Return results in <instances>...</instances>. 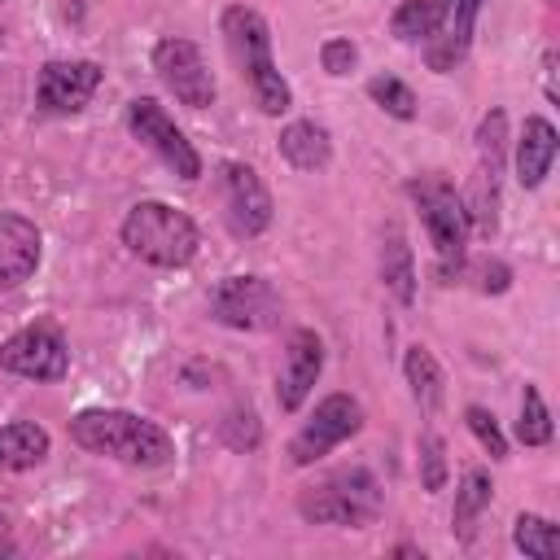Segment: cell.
<instances>
[{"label":"cell","mask_w":560,"mask_h":560,"mask_svg":"<svg viewBox=\"0 0 560 560\" xmlns=\"http://www.w3.org/2000/svg\"><path fill=\"white\" fill-rule=\"evenodd\" d=\"M70 442L92 455L118 459L127 468H162L175 459L171 433L158 420L122 411V407H88L70 416Z\"/></svg>","instance_id":"obj_1"},{"label":"cell","mask_w":560,"mask_h":560,"mask_svg":"<svg viewBox=\"0 0 560 560\" xmlns=\"http://www.w3.org/2000/svg\"><path fill=\"white\" fill-rule=\"evenodd\" d=\"M219 31H223V39H228L232 61L241 66V79H245L254 105H258L267 118H280V114L293 105V88H289V79L276 70L267 18H262L258 9H249V4H228L223 18H219Z\"/></svg>","instance_id":"obj_2"},{"label":"cell","mask_w":560,"mask_h":560,"mask_svg":"<svg viewBox=\"0 0 560 560\" xmlns=\"http://www.w3.org/2000/svg\"><path fill=\"white\" fill-rule=\"evenodd\" d=\"M122 245L149 262V267H162V271H175V267H188L197 258V245H201V232L197 223L166 206V201H136L118 228Z\"/></svg>","instance_id":"obj_3"},{"label":"cell","mask_w":560,"mask_h":560,"mask_svg":"<svg viewBox=\"0 0 560 560\" xmlns=\"http://www.w3.org/2000/svg\"><path fill=\"white\" fill-rule=\"evenodd\" d=\"M407 197L429 232V245L438 254V276L442 284H455V271L459 262L468 258V210H464V197L455 192V184H446L442 175H416L407 179Z\"/></svg>","instance_id":"obj_4"},{"label":"cell","mask_w":560,"mask_h":560,"mask_svg":"<svg viewBox=\"0 0 560 560\" xmlns=\"http://www.w3.org/2000/svg\"><path fill=\"white\" fill-rule=\"evenodd\" d=\"M385 508V494H381V481L372 477V468H337L328 472L319 486H311L302 499H298V516L306 525H350V529H363L381 516Z\"/></svg>","instance_id":"obj_5"},{"label":"cell","mask_w":560,"mask_h":560,"mask_svg":"<svg viewBox=\"0 0 560 560\" xmlns=\"http://www.w3.org/2000/svg\"><path fill=\"white\" fill-rule=\"evenodd\" d=\"M206 302H210V319L232 332H267L284 315L276 284L262 276H223V280H214Z\"/></svg>","instance_id":"obj_6"},{"label":"cell","mask_w":560,"mask_h":560,"mask_svg":"<svg viewBox=\"0 0 560 560\" xmlns=\"http://www.w3.org/2000/svg\"><path fill=\"white\" fill-rule=\"evenodd\" d=\"M363 429V407L354 394H328L315 402V411L302 420V429L289 438V464L293 468H311L315 459L332 455L341 442H350Z\"/></svg>","instance_id":"obj_7"},{"label":"cell","mask_w":560,"mask_h":560,"mask_svg":"<svg viewBox=\"0 0 560 560\" xmlns=\"http://www.w3.org/2000/svg\"><path fill=\"white\" fill-rule=\"evenodd\" d=\"M153 70H158L162 88L188 109H206L219 96L214 70L206 66V52L184 35H166L153 44Z\"/></svg>","instance_id":"obj_8"},{"label":"cell","mask_w":560,"mask_h":560,"mask_svg":"<svg viewBox=\"0 0 560 560\" xmlns=\"http://www.w3.org/2000/svg\"><path fill=\"white\" fill-rule=\"evenodd\" d=\"M127 131H131L153 158H162L179 179H201V153H197L192 140L175 127V118L162 109V101H153V96L127 101Z\"/></svg>","instance_id":"obj_9"},{"label":"cell","mask_w":560,"mask_h":560,"mask_svg":"<svg viewBox=\"0 0 560 560\" xmlns=\"http://www.w3.org/2000/svg\"><path fill=\"white\" fill-rule=\"evenodd\" d=\"M0 368L22 381H61L70 372V346L52 319H35L0 341Z\"/></svg>","instance_id":"obj_10"},{"label":"cell","mask_w":560,"mask_h":560,"mask_svg":"<svg viewBox=\"0 0 560 560\" xmlns=\"http://www.w3.org/2000/svg\"><path fill=\"white\" fill-rule=\"evenodd\" d=\"M219 188H223V219L232 228V236H262L271 228V192L262 184V175L249 162H219Z\"/></svg>","instance_id":"obj_11"},{"label":"cell","mask_w":560,"mask_h":560,"mask_svg":"<svg viewBox=\"0 0 560 560\" xmlns=\"http://www.w3.org/2000/svg\"><path fill=\"white\" fill-rule=\"evenodd\" d=\"M101 88L96 61H44L35 74V109L39 114H79Z\"/></svg>","instance_id":"obj_12"},{"label":"cell","mask_w":560,"mask_h":560,"mask_svg":"<svg viewBox=\"0 0 560 560\" xmlns=\"http://www.w3.org/2000/svg\"><path fill=\"white\" fill-rule=\"evenodd\" d=\"M324 372V341L315 328H293L289 332V346H284V363H280V376H276V402L280 411H298L306 402V394L315 389Z\"/></svg>","instance_id":"obj_13"},{"label":"cell","mask_w":560,"mask_h":560,"mask_svg":"<svg viewBox=\"0 0 560 560\" xmlns=\"http://www.w3.org/2000/svg\"><path fill=\"white\" fill-rule=\"evenodd\" d=\"M44 254V236L35 228V219L18 214V210H0V293L22 289Z\"/></svg>","instance_id":"obj_14"},{"label":"cell","mask_w":560,"mask_h":560,"mask_svg":"<svg viewBox=\"0 0 560 560\" xmlns=\"http://www.w3.org/2000/svg\"><path fill=\"white\" fill-rule=\"evenodd\" d=\"M481 4H486V0H451V9H446V18H442V26L424 39V61H429V70H433V74H451V70L468 57Z\"/></svg>","instance_id":"obj_15"},{"label":"cell","mask_w":560,"mask_h":560,"mask_svg":"<svg viewBox=\"0 0 560 560\" xmlns=\"http://www.w3.org/2000/svg\"><path fill=\"white\" fill-rule=\"evenodd\" d=\"M556 153H560L556 127L542 114H529L521 122V136H516V184L521 188H542V179L556 166Z\"/></svg>","instance_id":"obj_16"},{"label":"cell","mask_w":560,"mask_h":560,"mask_svg":"<svg viewBox=\"0 0 560 560\" xmlns=\"http://www.w3.org/2000/svg\"><path fill=\"white\" fill-rule=\"evenodd\" d=\"M276 149H280V158H284L293 171H324V166L332 162V136H328V127L315 122V118H298V122L280 127Z\"/></svg>","instance_id":"obj_17"},{"label":"cell","mask_w":560,"mask_h":560,"mask_svg":"<svg viewBox=\"0 0 560 560\" xmlns=\"http://www.w3.org/2000/svg\"><path fill=\"white\" fill-rule=\"evenodd\" d=\"M52 451V438L35 420H9L0 424V472H26L44 464Z\"/></svg>","instance_id":"obj_18"},{"label":"cell","mask_w":560,"mask_h":560,"mask_svg":"<svg viewBox=\"0 0 560 560\" xmlns=\"http://www.w3.org/2000/svg\"><path fill=\"white\" fill-rule=\"evenodd\" d=\"M381 284L394 293L398 306L416 302V258H411V245H407L402 228H389L385 241H381Z\"/></svg>","instance_id":"obj_19"},{"label":"cell","mask_w":560,"mask_h":560,"mask_svg":"<svg viewBox=\"0 0 560 560\" xmlns=\"http://www.w3.org/2000/svg\"><path fill=\"white\" fill-rule=\"evenodd\" d=\"M490 499H494L490 472H486V468H468L464 481H459V490H455V508H451V529H455L459 542H472L477 521H481V512L490 508Z\"/></svg>","instance_id":"obj_20"},{"label":"cell","mask_w":560,"mask_h":560,"mask_svg":"<svg viewBox=\"0 0 560 560\" xmlns=\"http://www.w3.org/2000/svg\"><path fill=\"white\" fill-rule=\"evenodd\" d=\"M402 376H407V385H411L416 407H420L424 416H433V411L442 407V394H446V376H442L433 350H429V346H407V354H402Z\"/></svg>","instance_id":"obj_21"},{"label":"cell","mask_w":560,"mask_h":560,"mask_svg":"<svg viewBox=\"0 0 560 560\" xmlns=\"http://www.w3.org/2000/svg\"><path fill=\"white\" fill-rule=\"evenodd\" d=\"M446 9H451V0H402V4L389 13V31H394V39H402V44H424V39L442 26Z\"/></svg>","instance_id":"obj_22"},{"label":"cell","mask_w":560,"mask_h":560,"mask_svg":"<svg viewBox=\"0 0 560 560\" xmlns=\"http://www.w3.org/2000/svg\"><path fill=\"white\" fill-rule=\"evenodd\" d=\"M503 149H508V114L494 105L477 122V171L499 179L503 175Z\"/></svg>","instance_id":"obj_23"},{"label":"cell","mask_w":560,"mask_h":560,"mask_svg":"<svg viewBox=\"0 0 560 560\" xmlns=\"http://www.w3.org/2000/svg\"><path fill=\"white\" fill-rule=\"evenodd\" d=\"M512 542H516V551H525L534 560H556L560 556V529L538 512H521L512 521Z\"/></svg>","instance_id":"obj_24"},{"label":"cell","mask_w":560,"mask_h":560,"mask_svg":"<svg viewBox=\"0 0 560 560\" xmlns=\"http://www.w3.org/2000/svg\"><path fill=\"white\" fill-rule=\"evenodd\" d=\"M516 438L525 446H547L551 442V411L538 394V385H525L521 389V416H516Z\"/></svg>","instance_id":"obj_25"},{"label":"cell","mask_w":560,"mask_h":560,"mask_svg":"<svg viewBox=\"0 0 560 560\" xmlns=\"http://www.w3.org/2000/svg\"><path fill=\"white\" fill-rule=\"evenodd\" d=\"M368 96H372V105H381L398 122H411L416 118V92L402 79H394V74H372L368 79Z\"/></svg>","instance_id":"obj_26"},{"label":"cell","mask_w":560,"mask_h":560,"mask_svg":"<svg viewBox=\"0 0 560 560\" xmlns=\"http://www.w3.org/2000/svg\"><path fill=\"white\" fill-rule=\"evenodd\" d=\"M455 280H468L477 293H508L512 284V267L499 262V258H464Z\"/></svg>","instance_id":"obj_27"},{"label":"cell","mask_w":560,"mask_h":560,"mask_svg":"<svg viewBox=\"0 0 560 560\" xmlns=\"http://www.w3.org/2000/svg\"><path fill=\"white\" fill-rule=\"evenodd\" d=\"M219 438H223V446H232V451H254V446L262 442V424H258L254 407H232V411L219 420Z\"/></svg>","instance_id":"obj_28"},{"label":"cell","mask_w":560,"mask_h":560,"mask_svg":"<svg viewBox=\"0 0 560 560\" xmlns=\"http://www.w3.org/2000/svg\"><path fill=\"white\" fill-rule=\"evenodd\" d=\"M446 442L429 429L424 438H420V486L429 490V494H438L442 486H446Z\"/></svg>","instance_id":"obj_29"},{"label":"cell","mask_w":560,"mask_h":560,"mask_svg":"<svg viewBox=\"0 0 560 560\" xmlns=\"http://www.w3.org/2000/svg\"><path fill=\"white\" fill-rule=\"evenodd\" d=\"M464 424L472 429V438L481 442V451L490 455V459H508V438L499 433V424H494V416L486 411V407H464Z\"/></svg>","instance_id":"obj_30"},{"label":"cell","mask_w":560,"mask_h":560,"mask_svg":"<svg viewBox=\"0 0 560 560\" xmlns=\"http://www.w3.org/2000/svg\"><path fill=\"white\" fill-rule=\"evenodd\" d=\"M319 66H324V74L341 79V74H350V70L359 66V48H354L350 39L332 35V39H324V44H319Z\"/></svg>","instance_id":"obj_31"},{"label":"cell","mask_w":560,"mask_h":560,"mask_svg":"<svg viewBox=\"0 0 560 560\" xmlns=\"http://www.w3.org/2000/svg\"><path fill=\"white\" fill-rule=\"evenodd\" d=\"M542 92H547V101H551V105L560 101V92H556V52H547V57H542Z\"/></svg>","instance_id":"obj_32"},{"label":"cell","mask_w":560,"mask_h":560,"mask_svg":"<svg viewBox=\"0 0 560 560\" xmlns=\"http://www.w3.org/2000/svg\"><path fill=\"white\" fill-rule=\"evenodd\" d=\"M0 556H18V547H13V542H9L4 534H0Z\"/></svg>","instance_id":"obj_33"},{"label":"cell","mask_w":560,"mask_h":560,"mask_svg":"<svg viewBox=\"0 0 560 560\" xmlns=\"http://www.w3.org/2000/svg\"><path fill=\"white\" fill-rule=\"evenodd\" d=\"M4 529H9V516H4V512H0V534H4Z\"/></svg>","instance_id":"obj_34"},{"label":"cell","mask_w":560,"mask_h":560,"mask_svg":"<svg viewBox=\"0 0 560 560\" xmlns=\"http://www.w3.org/2000/svg\"><path fill=\"white\" fill-rule=\"evenodd\" d=\"M547 4H556V0H547Z\"/></svg>","instance_id":"obj_35"}]
</instances>
